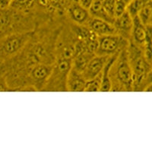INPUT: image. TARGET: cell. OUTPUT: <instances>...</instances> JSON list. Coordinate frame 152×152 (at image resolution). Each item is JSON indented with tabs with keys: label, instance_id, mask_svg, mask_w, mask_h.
<instances>
[{
	"label": "cell",
	"instance_id": "cell-1",
	"mask_svg": "<svg viewBox=\"0 0 152 152\" xmlns=\"http://www.w3.org/2000/svg\"><path fill=\"white\" fill-rule=\"evenodd\" d=\"M128 55L133 74V91H138L145 85L147 76L151 71V65L144 56L143 47L129 40Z\"/></svg>",
	"mask_w": 152,
	"mask_h": 152
},
{
	"label": "cell",
	"instance_id": "cell-2",
	"mask_svg": "<svg viewBox=\"0 0 152 152\" xmlns=\"http://www.w3.org/2000/svg\"><path fill=\"white\" fill-rule=\"evenodd\" d=\"M34 35V31H28L9 34L3 36L0 46L2 61L5 62L20 53L31 41Z\"/></svg>",
	"mask_w": 152,
	"mask_h": 152
},
{
	"label": "cell",
	"instance_id": "cell-3",
	"mask_svg": "<svg viewBox=\"0 0 152 152\" xmlns=\"http://www.w3.org/2000/svg\"><path fill=\"white\" fill-rule=\"evenodd\" d=\"M72 67V59H56L52 72L43 88L44 91H67L69 74Z\"/></svg>",
	"mask_w": 152,
	"mask_h": 152
},
{
	"label": "cell",
	"instance_id": "cell-4",
	"mask_svg": "<svg viewBox=\"0 0 152 152\" xmlns=\"http://www.w3.org/2000/svg\"><path fill=\"white\" fill-rule=\"evenodd\" d=\"M128 47L119 53L113 67L115 68V78L119 84L120 91H133V74L128 55Z\"/></svg>",
	"mask_w": 152,
	"mask_h": 152
},
{
	"label": "cell",
	"instance_id": "cell-5",
	"mask_svg": "<svg viewBox=\"0 0 152 152\" xmlns=\"http://www.w3.org/2000/svg\"><path fill=\"white\" fill-rule=\"evenodd\" d=\"M129 43V40L118 34L100 36L98 37V47L96 55L109 56L114 55L128 47Z\"/></svg>",
	"mask_w": 152,
	"mask_h": 152
},
{
	"label": "cell",
	"instance_id": "cell-6",
	"mask_svg": "<svg viewBox=\"0 0 152 152\" xmlns=\"http://www.w3.org/2000/svg\"><path fill=\"white\" fill-rule=\"evenodd\" d=\"M53 63H39L34 66L28 74V82L36 91H43L52 72Z\"/></svg>",
	"mask_w": 152,
	"mask_h": 152
},
{
	"label": "cell",
	"instance_id": "cell-7",
	"mask_svg": "<svg viewBox=\"0 0 152 152\" xmlns=\"http://www.w3.org/2000/svg\"><path fill=\"white\" fill-rule=\"evenodd\" d=\"M66 11L70 20L76 24H88L91 18L89 10L84 8L78 2H70L66 6Z\"/></svg>",
	"mask_w": 152,
	"mask_h": 152
},
{
	"label": "cell",
	"instance_id": "cell-8",
	"mask_svg": "<svg viewBox=\"0 0 152 152\" xmlns=\"http://www.w3.org/2000/svg\"><path fill=\"white\" fill-rule=\"evenodd\" d=\"M110 56H109L95 55L91 59L86 69L82 73L85 79L88 81V80L94 79L98 75H100L102 73L104 68L105 67Z\"/></svg>",
	"mask_w": 152,
	"mask_h": 152
},
{
	"label": "cell",
	"instance_id": "cell-9",
	"mask_svg": "<svg viewBox=\"0 0 152 152\" xmlns=\"http://www.w3.org/2000/svg\"><path fill=\"white\" fill-rule=\"evenodd\" d=\"M113 25L116 30V33L129 40L131 39L132 31L133 28V18L126 11L119 17L114 20Z\"/></svg>",
	"mask_w": 152,
	"mask_h": 152
},
{
	"label": "cell",
	"instance_id": "cell-10",
	"mask_svg": "<svg viewBox=\"0 0 152 152\" xmlns=\"http://www.w3.org/2000/svg\"><path fill=\"white\" fill-rule=\"evenodd\" d=\"M88 27L98 37L117 34L113 24L99 18L91 17Z\"/></svg>",
	"mask_w": 152,
	"mask_h": 152
},
{
	"label": "cell",
	"instance_id": "cell-11",
	"mask_svg": "<svg viewBox=\"0 0 152 152\" xmlns=\"http://www.w3.org/2000/svg\"><path fill=\"white\" fill-rule=\"evenodd\" d=\"M87 80L83 74L72 67L69 74L67 81V88L69 91L82 92L85 91Z\"/></svg>",
	"mask_w": 152,
	"mask_h": 152
},
{
	"label": "cell",
	"instance_id": "cell-12",
	"mask_svg": "<svg viewBox=\"0 0 152 152\" xmlns=\"http://www.w3.org/2000/svg\"><path fill=\"white\" fill-rule=\"evenodd\" d=\"M130 40L141 47H144L146 41V25L142 22L138 15L133 18V28Z\"/></svg>",
	"mask_w": 152,
	"mask_h": 152
},
{
	"label": "cell",
	"instance_id": "cell-13",
	"mask_svg": "<svg viewBox=\"0 0 152 152\" xmlns=\"http://www.w3.org/2000/svg\"><path fill=\"white\" fill-rule=\"evenodd\" d=\"M119 54V53H118L110 56L105 67L104 68V70L101 73V88H100L101 92H109L112 91L113 85L110 78V72Z\"/></svg>",
	"mask_w": 152,
	"mask_h": 152
},
{
	"label": "cell",
	"instance_id": "cell-14",
	"mask_svg": "<svg viewBox=\"0 0 152 152\" xmlns=\"http://www.w3.org/2000/svg\"><path fill=\"white\" fill-rule=\"evenodd\" d=\"M91 17L99 18L113 24L114 21L107 15L104 9V0H94L89 9Z\"/></svg>",
	"mask_w": 152,
	"mask_h": 152
},
{
	"label": "cell",
	"instance_id": "cell-15",
	"mask_svg": "<svg viewBox=\"0 0 152 152\" xmlns=\"http://www.w3.org/2000/svg\"><path fill=\"white\" fill-rule=\"evenodd\" d=\"M36 4V0H12L9 8L19 12L26 13Z\"/></svg>",
	"mask_w": 152,
	"mask_h": 152
},
{
	"label": "cell",
	"instance_id": "cell-16",
	"mask_svg": "<svg viewBox=\"0 0 152 152\" xmlns=\"http://www.w3.org/2000/svg\"><path fill=\"white\" fill-rule=\"evenodd\" d=\"M36 4L43 9L54 10L66 9L67 5L65 0H36Z\"/></svg>",
	"mask_w": 152,
	"mask_h": 152
},
{
	"label": "cell",
	"instance_id": "cell-17",
	"mask_svg": "<svg viewBox=\"0 0 152 152\" xmlns=\"http://www.w3.org/2000/svg\"><path fill=\"white\" fill-rule=\"evenodd\" d=\"M138 16L139 17L142 22L145 25L152 24V5L151 0L148 2L146 5L139 12Z\"/></svg>",
	"mask_w": 152,
	"mask_h": 152
},
{
	"label": "cell",
	"instance_id": "cell-18",
	"mask_svg": "<svg viewBox=\"0 0 152 152\" xmlns=\"http://www.w3.org/2000/svg\"><path fill=\"white\" fill-rule=\"evenodd\" d=\"M151 0H132L131 2L128 5L127 11L132 18L138 15L139 12Z\"/></svg>",
	"mask_w": 152,
	"mask_h": 152
},
{
	"label": "cell",
	"instance_id": "cell-19",
	"mask_svg": "<svg viewBox=\"0 0 152 152\" xmlns=\"http://www.w3.org/2000/svg\"><path fill=\"white\" fill-rule=\"evenodd\" d=\"M101 88V74L95 78L87 81L85 86V92H97L100 91Z\"/></svg>",
	"mask_w": 152,
	"mask_h": 152
},
{
	"label": "cell",
	"instance_id": "cell-20",
	"mask_svg": "<svg viewBox=\"0 0 152 152\" xmlns=\"http://www.w3.org/2000/svg\"><path fill=\"white\" fill-rule=\"evenodd\" d=\"M118 0H104V9L107 15L114 21L115 8Z\"/></svg>",
	"mask_w": 152,
	"mask_h": 152
},
{
	"label": "cell",
	"instance_id": "cell-21",
	"mask_svg": "<svg viewBox=\"0 0 152 152\" xmlns=\"http://www.w3.org/2000/svg\"><path fill=\"white\" fill-rule=\"evenodd\" d=\"M128 5V2H126L125 0H118L115 8V18L122 15L127 11Z\"/></svg>",
	"mask_w": 152,
	"mask_h": 152
},
{
	"label": "cell",
	"instance_id": "cell-22",
	"mask_svg": "<svg viewBox=\"0 0 152 152\" xmlns=\"http://www.w3.org/2000/svg\"><path fill=\"white\" fill-rule=\"evenodd\" d=\"M144 56L149 64H152V40H146L143 47Z\"/></svg>",
	"mask_w": 152,
	"mask_h": 152
},
{
	"label": "cell",
	"instance_id": "cell-23",
	"mask_svg": "<svg viewBox=\"0 0 152 152\" xmlns=\"http://www.w3.org/2000/svg\"><path fill=\"white\" fill-rule=\"evenodd\" d=\"M93 1L94 0H78V2L80 5H82L84 8H85V9L89 10Z\"/></svg>",
	"mask_w": 152,
	"mask_h": 152
},
{
	"label": "cell",
	"instance_id": "cell-24",
	"mask_svg": "<svg viewBox=\"0 0 152 152\" xmlns=\"http://www.w3.org/2000/svg\"><path fill=\"white\" fill-rule=\"evenodd\" d=\"M12 1V0H0V8H1V10L9 8Z\"/></svg>",
	"mask_w": 152,
	"mask_h": 152
},
{
	"label": "cell",
	"instance_id": "cell-25",
	"mask_svg": "<svg viewBox=\"0 0 152 152\" xmlns=\"http://www.w3.org/2000/svg\"><path fill=\"white\" fill-rule=\"evenodd\" d=\"M145 84L147 85V86L148 85H151V84H152V71L151 70L149 72L147 78H146V81H145Z\"/></svg>",
	"mask_w": 152,
	"mask_h": 152
},
{
	"label": "cell",
	"instance_id": "cell-26",
	"mask_svg": "<svg viewBox=\"0 0 152 152\" xmlns=\"http://www.w3.org/2000/svg\"><path fill=\"white\" fill-rule=\"evenodd\" d=\"M145 91H148V92H152V84H151V85H148L146 88H145Z\"/></svg>",
	"mask_w": 152,
	"mask_h": 152
},
{
	"label": "cell",
	"instance_id": "cell-27",
	"mask_svg": "<svg viewBox=\"0 0 152 152\" xmlns=\"http://www.w3.org/2000/svg\"><path fill=\"white\" fill-rule=\"evenodd\" d=\"M66 2H78V0H66Z\"/></svg>",
	"mask_w": 152,
	"mask_h": 152
},
{
	"label": "cell",
	"instance_id": "cell-28",
	"mask_svg": "<svg viewBox=\"0 0 152 152\" xmlns=\"http://www.w3.org/2000/svg\"><path fill=\"white\" fill-rule=\"evenodd\" d=\"M125 1H126V2H128V3L129 4L130 2H131V1H132V0H125Z\"/></svg>",
	"mask_w": 152,
	"mask_h": 152
},
{
	"label": "cell",
	"instance_id": "cell-29",
	"mask_svg": "<svg viewBox=\"0 0 152 152\" xmlns=\"http://www.w3.org/2000/svg\"><path fill=\"white\" fill-rule=\"evenodd\" d=\"M151 71H152V64L151 65Z\"/></svg>",
	"mask_w": 152,
	"mask_h": 152
},
{
	"label": "cell",
	"instance_id": "cell-30",
	"mask_svg": "<svg viewBox=\"0 0 152 152\" xmlns=\"http://www.w3.org/2000/svg\"><path fill=\"white\" fill-rule=\"evenodd\" d=\"M151 5H152V0H151Z\"/></svg>",
	"mask_w": 152,
	"mask_h": 152
}]
</instances>
